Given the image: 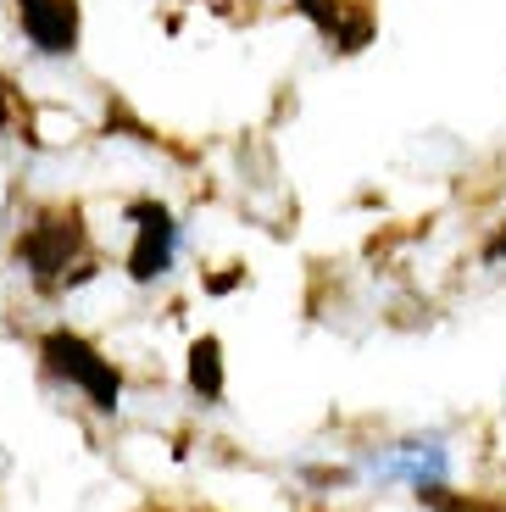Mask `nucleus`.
<instances>
[{"instance_id":"f257e3e1","label":"nucleus","mask_w":506,"mask_h":512,"mask_svg":"<svg viewBox=\"0 0 506 512\" xmlns=\"http://www.w3.org/2000/svg\"><path fill=\"white\" fill-rule=\"evenodd\" d=\"M39 357H45V368H51L56 379H67L73 390H84L95 412H117L123 379H117V368L89 346V340H78V334H67V329H51L45 340H39Z\"/></svg>"},{"instance_id":"f03ea898","label":"nucleus","mask_w":506,"mask_h":512,"mask_svg":"<svg viewBox=\"0 0 506 512\" xmlns=\"http://www.w3.org/2000/svg\"><path fill=\"white\" fill-rule=\"evenodd\" d=\"M78 251H84V223H78V212H45V218H34L23 229V240H17V262H23L28 279L45 284V290H56V284L67 279Z\"/></svg>"},{"instance_id":"7ed1b4c3","label":"nucleus","mask_w":506,"mask_h":512,"mask_svg":"<svg viewBox=\"0 0 506 512\" xmlns=\"http://www.w3.org/2000/svg\"><path fill=\"white\" fill-rule=\"evenodd\" d=\"M128 218H134V251H128V273L140 284L162 279L173 268V251H178V223L162 201H134L128 206Z\"/></svg>"},{"instance_id":"20e7f679","label":"nucleus","mask_w":506,"mask_h":512,"mask_svg":"<svg viewBox=\"0 0 506 512\" xmlns=\"http://www.w3.org/2000/svg\"><path fill=\"white\" fill-rule=\"evenodd\" d=\"M17 23L39 56L78 51V0H17Z\"/></svg>"},{"instance_id":"39448f33","label":"nucleus","mask_w":506,"mask_h":512,"mask_svg":"<svg viewBox=\"0 0 506 512\" xmlns=\"http://www.w3.org/2000/svg\"><path fill=\"white\" fill-rule=\"evenodd\" d=\"M295 6H301V12L312 17V23L323 28L334 45H340V51H362L367 34H373V28H367V17H345L340 12V0H295Z\"/></svg>"},{"instance_id":"423d86ee","label":"nucleus","mask_w":506,"mask_h":512,"mask_svg":"<svg viewBox=\"0 0 506 512\" xmlns=\"http://www.w3.org/2000/svg\"><path fill=\"white\" fill-rule=\"evenodd\" d=\"M190 390H195L201 401H217V396H223V346H217L212 334L190 346Z\"/></svg>"},{"instance_id":"0eeeda50","label":"nucleus","mask_w":506,"mask_h":512,"mask_svg":"<svg viewBox=\"0 0 506 512\" xmlns=\"http://www.w3.org/2000/svg\"><path fill=\"white\" fill-rule=\"evenodd\" d=\"M484 262H506V229L490 240V251H484Z\"/></svg>"}]
</instances>
